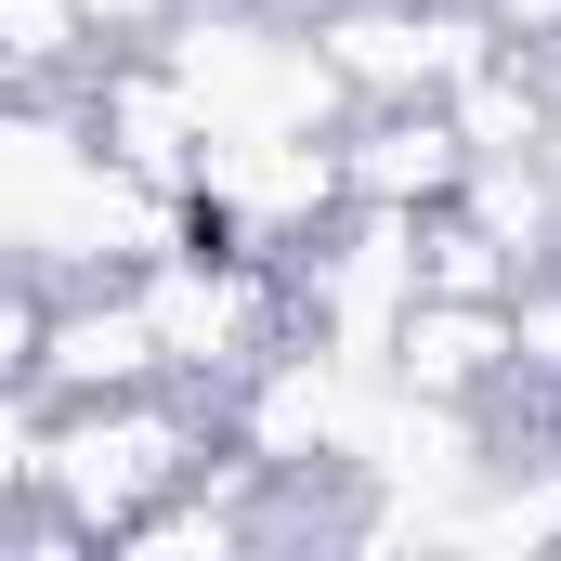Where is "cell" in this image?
<instances>
[{"mask_svg":"<svg viewBox=\"0 0 561 561\" xmlns=\"http://www.w3.org/2000/svg\"><path fill=\"white\" fill-rule=\"evenodd\" d=\"M340 170H353V209H444V196H470L483 144L457 118V92H419V105H353Z\"/></svg>","mask_w":561,"mask_h":561,"instance_id":"obj_2","label":"cell"},{"mask_svg":"<svg viewBox=\"0 0 561 561\" xmlns=\"http://www.w3.org/2000/svg\"><path fill=\"white\" fill-rule=\"evenodd\" d=\"M379 366H392L405 405H470V419H496V392L523 379V300H444V287H419Z\"/></svg>","mask_w":561,"mask_h":561,"instance_id":"obj_1","label":"cell"}]
</instances>
